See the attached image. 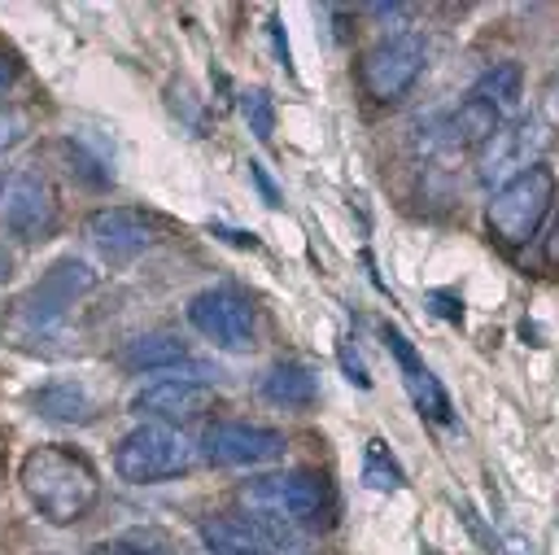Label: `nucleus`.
Masks as SVG:
<instances>
[{
	"label": "nucleus",
	"mask_w": 559,
	"mask_h": 555,
	"mask_svg": "<svg viewBox=\"0 0 559 555\" xmlns=\"http://www.w3.org/2000/svg\"><path fill=\"white\" fill-rule=\"evenodd\" d=\"M336 358H341V371H345V380H354L358 389H371V376H367V363L358 358V350H354L349 341H341V345H336Z\"/></svg>",
	"instance_id": "24"
},
{
	"label": "nucleus",
	"mask_w": 559,
	"mask_h": 555,
	"mask_svg": "<svg viewBox=\"0 0 559 555\" xmlns=\"http://www.w3.org/2000/svg\"><path fill=\"white\" fill-rule=\"evenodd\" d=\"M546 262L559 267V219H555V232H550V240H546Z\"/></svg>",
	"instance_id": "31"
},
{
	"label": "nucleus",
	"mask_w": 559,
	"mask_h": 555,
	"mask_svg": "<svg viewBox=\"0 0 559 555\" xmlns=\"http://www.w3.org/2000/svg\"><path fill=\"white\" fill-rule=\"evenodd\" d=\"M428 302H432L437 315H445V319H454V323L463 319V302H459L454 293H428Z\"/></svg>",
	"instance_id": "26"
},
{
	"label": "nucleus",
	"mask_w": 559,
	"mask_h": 555,
	"mask_svg": "<svg viewBox=\"0 0 559 555\" xmlns=\"http://www.w3.org/2000/svg\"><path fill=\"white\" fill-rule=\"evenodd\" d=\"M192 463H197V446L170 424H140L114 450V468L131 485H153V481L183 476Z\"/></svg>",
	"instance_id": "5"
},
{
	"label": "nucleus",
	"mask_w": 559,
	"mask_h": 555,
	"mask_svg": "<svg viewBox=\"0 0 559 555\" xmlns=\"http://www.w3.org/2000/svg\"><path fill=\"white\" fill-rule=\"evenodd\" d=\"M249 175L258 179V188H262V197H266V205H280V192H275V184L266 179V170H262L258 162H249Z\"/></svg>",
	"instance_id": "28"
},
{
	"label": "nucleus",
	"mask_w": 559,
	"mask_h": 555,
	"mask_svg": "<svg viewBox=\"0 0 559 555\" xmlns=\"http://www.w3.org/2000/svg\"><path fill=\"white\" fill-rule=\"evenodd\" d=\"M271 39H275V52H280V61L293 70V61H288V39H284V31H280V17H271Z\"/></svg>",
	"instance_id": "29"
},
{
	"label": "nucleus",
	"mask_w": 559,
	"mask_h": 555,
	"mask_svg": "<svg viewBox=\"0 0 559 555\" xmlns=\"http://www.w3.org/2000/svg\"><path fill=\"white\" fill-rule=\"evenodd\" d=\"M4 227L17 240H44L57 227V188L39 166H26L4 188Z\"/></svg>",
	"instance_id": "11"
},
{
	"label": "nucleus",
	"mask_w": 559,
	"mask_h": 555,
	"mask_svg": "<svg viewBox=\"0 0 559 555\" xmlns=\"http://www.w3.org/2000/svg\"><path fill=\"white\" fill-rule=\"evenodd\" d=\"M367 13L380 17V22H393V17H402L406 9H402V4H367Z\"/></svg>",
	"instance_id": "30"
},
{
	"label": "nucleus",
	"mask_w": 559,
	"mask_h": 555,
	"mask_svg": "<svg viewBox=\"0 0 559 555\" xmlns=\"http://www.w3.org/2000/svg\"><path fill=\"white\" fill-rule=\"evenodd\" d=\"M96 288V271L83 262V258H61L44 271V280L35 288H26L22 297L9 302L4 310V341L13 350H26V354H57L66 341V315L70 306Z\"/></svg>",
	"instance_id": "1"
},
{
	"label": "nucleus",
	"mask_w": 559,
	"mask_h": 555,
	"mask_svg": "<svg viewBox=\"0 0 559 555\" xmlns=\"http://www.w3.org/2000/svg\"><path fill=\"white\" fill-rule=\"evenodd\" d=\"M131 406H135L140 415H153V424L179 428V424H192V420L210 415V411L218 406V393H214L210 385H201V380L162 376V380L144 385V389L131 398Z\"/></svg>",
	"instance_id": "13"
},
{
	"label": "nucleus",
	"mask_w": 559,
	"mask_h": 555,
	"mask_svg": "<svg viewBox=\"0 0 559 555\" xmlns=\"http://www.w3.org/2000/svg\"><path fill=\"white\" fill-rule=\"evenodd\" d=\"M0 481H4V441H0Z\"/></svg>",
	"instance_id": "34"
},
{
	"label": "nucleus",
	"mask_w": 559,
	"mask_h": 555,
	"mask_svg": "<svg viewBox=\"0 0 559 555\" xmlns=\"http://www.w3.org/2000/svg\"><path fill=\"white\" fill-rule=\"evenodd\" d=\"M284 433L266 424H245V420H218L201 433V454L214 468H258L284 454Z\"/></svg>",
	"instance_id": "10"
},
{
	"label": "nucleus",
	"mask_w": 559,
	"mask_h": 555,
	"mask_svg": "<svg viewBox=\"0 0 559 555\" xmlns=\"http://www.w3.org/2000/svg\"><path fill=\"white\" fill-rule=\"evenodd\" d=\"M262 398H266L271 406L306 411V406H314V398H319V376H314V367H306V363H297V358H284V363H275V367L262 376Z\"/></svg>",
	"instance_id": "17"
},
{
	"label": "nucleus",
	"mask_w": 559,
	"mask_h": 555,
	"mask_svg": "<svg viewBox=\"0 0 559 555\" xmlns=\"http://www.w3.org/2000/svg\"><path fill=\"white\" fill-rule=\"evenodd\" d=\"M9 275H13V253H9L4 245H0V284H4Z\"/></svg>",
	"instance_id": "32"
},
{
	"label": "nucleus",
	"mask_w": 559,
	"mask_h": 555,
	"mask_svg": "<svg viewBox=\"0 0 559 555\" xmlns=\"http://www.w3.org/2000/svg\"><path fill=\"white\" fill-rule=\"evenodd\" d=\"M17 74H22V61H17L9 48H0V92H4V87H13V83H17Z\"/></svg>",
	"instance_id": "27"
},
{
	"label": "nucleus",
	"mask_w": 559,
	"mask_h": 555,
	"mask_svg": "<svg viewBox=\"0 0 559 555\" xmlns=\"http://www.w3.org/2000/svg\"><path fill=\"white\" fill-rule=\"evenodd\" d=\"M240 503L249 507V516H266L280 520L288 529H306V524H323L332 511V485L323 472L310 468H293V472H275V476H258L240 489Z\"/></svg>",
	"instance_id": "3"
},
{
	"label": "nucleus",
	"mask_w": 559,
	"mask_h": 555,
	"mask_svg": "<svg viewBox=\"0 0 559 555\" xmlns=\"http://www.w3.org/2000/svg\"><path fill=\"white\" fill-rule=\"evenodd\" d=\"M362 485L376 489V494L402 489V468H397V459L389 454V446L380 437H371L367 450H362Z\"/></svg>",
	"instance_id": "20"
},
{
	"label": "nucleus",
	"mask_w": 559,
	"mask_h": 555,
	"mask_svg": "<svg viewBox=\"0 0 559 555\" xmlns=\"http://www.w3.org/2000/svg\"><path fill=\"white\" fill-rule=\"evenodd\" d=\"M201 542L210 555H297L301 551V533L266 516L201 520Z\"/></svg>",
	"instance_id": "9"
},
{
	"label": "nucleus",
	"mask_w": 559,
	"mask_h": 555,
	"mask_svg": "<svg viewBox=\"0 0 559 555\" xmlns=\"http://www.w3.org/2000/svg\"><path fill=\"white\" fill-rule=\"evenodd\" d=\"M240 114H245V122H249V131L258 140H271V131H275V101H271L266 87L240 92Z\"/></svg>",
	"instance_id": "22"
},
{
	"label": "nucleus",
	"mask_w": 559,
	"mask_h": 555,
	"mask_svg": "<svg viewBox=\"0 0 559 555\" xmlns=\"http://www.w3.org/2000/svg\"><path fill=\"white\" fill-rule=\"evenodd\" d=\"M555 170L550 166H528L524 175H515V179H507L502 188H493L489 192V201H485V219H489V227H493V236L502 240V245H528L533 236H537V227H542V219H546V210L555 205Z\"/></svg>",
	"instance_id": "4"
},
{
	"label": "nucleus",
	"mask_w": 559,
	"mask_h": 555,
	"mask_svg": "<svg viewBox=\"0 0 559 555\" xmlns=\"http://www.w3.org/2000/svg\"><path fill=\"white\" fill-rule=\"evenodd\" d=\"M502 127V114L493 105H485L480 96H467L459 101L445 118H441V135H445V149H480L493 131Z\"/></svg>",
	"instance_id": "16"
},
{
	"label": "nucleus",
	"mask_w": 559,
	"mask_h": 555,
	"mask_svg": "<svg viewBox=\"0 0 559 555\" xmlns=\"http://www.w3.org/2000/svg\"><path fill=\"white\" fill-rule=\"evenodd\" d=\"M4 188H9V175H4V170H0V197H4Z\"/></svg>",
	"instance_id": "33"
},
{
	"label": "nucleus",
	"mask_w": 559,
	"mask_h": 555,
	"mask_svg": "<svg viewBox=\"0 0 559 555\" xmlns=\"http://www.w3.org/2000/svg\"><path fill=\"white\" fill-rule=\"evenodd\" d=\"M118 363L127 371H175L179 380H192V376H210V367L201 358H192L188 341H179L175 332H144L135 341H127L118 350Z\"/></svg>",
	"instance_id": "15"
},
{
	"label": "nucleus",
	"mask_w": 559,
	"mask_h": 555,
	"mask_svg": "<svg viewBox=\"0 0 559 555\" xmlns=\"http://www.w3.org/2000/svg\"><path fill=\"white\" fill-rule=\"evenodd\" d=\"M428 555H432V551H428Z\"/></svg>",
	"instance_id": "35"
},
{
	"label": "nucleus",
	"mask_w": 559,
	"mask_h": 555,
	"mask_svg": "<svg viewBox=\"0 0 559 555\" xmlns=\"http://www.w3.org/2000/svg\"><path fill=\"white\" fill-rule=\"evenodd\" d=\"M57 149H61V157L70 162V175H74L79 184H87V188H109V184H114V170H109L96 153H87L79 140H61Z\"/></svg>",
	"instance_id": "21"
},
{
	"label": "nucleus",
	"mask_w": 559,
	"mask_h": 555,
	"mask_svg": "<svg viewBox=\"0 0 559 555\" xmlns=\"http://www.w3.org/2000/svg\"><path fill=\"white\" fill-rule=\"evenodd\" d=\"M26 131H31V118H26L22 109L4 105V109H0V153H9L13 144H22V140H26Z\"/></svg>",
	"instance_id": "23"
},
{
	"label": "nucleus",
	"mask_w": 559,
	"mask_h": 555,
	"mask_svg": "<svg viewBox=\"0 0 559 555\" xmlns=\"http://www.w3.org/2000/svg\"><path fill=\"white\" fill-rule=\"evenodd\" d=\"M17 481L31 498V507L48 524H79L100 498V476H96L92 459L74 446H61V441L31 446Z\"/></svg>",
	"instance_id": "2"
},
{
	"label": "nucleus",
	"mask_w": 559,
	"mask_h": 555,
	"mask_svg": "<svg viewBox=\"0 0 559 555\" xmlns=\"http://www.w3.org/2000/svg\"><path fill=\"white\" fill-rule=\"evenodd\" d=\"M472 96H480L485 105H493L498 114H507V109H515L520 96H524V70H520L515 61H498V66H489V70L480 74V83H476Z\"/></svg>",
	"instance_id": "19"
},
{
	"label": "nucleus",
	"mask_w": 559,
	"mask_h": 555,
	"mask_svg": "<svg viewBox=\"0 0 559 555\" xmlns=\"http://www.w3.org/2000/svg\"><path fill=\"white\" fill-rule=\"evenodd\" d=\"M188 323L214 345V350H227V354H249L258 345V315H253V302L240 293V288H205L188 302Z\"/></svg>",
	"instance_id": "6"
},
{
	"label": "nucleus",
	"mask_w": 559,
	"mask_h": 555,
	"mask_svg": "<svg viewBox=\"0 0 559 555\" xmlns=\"http://www.w3.org/2000/svg\"><path fill=\"white\" fill-rule=\"evenodd\" d=\"M87 236L105 258H135L162 240V223L135 205H105L87 214Z\"/></svg>",
	"instance_id": "12"
},
{
	"label": "nucleus",
	"mask_w": 559,
	"mask_h": 555,
	"mask_svg": "<svg viewBox=\"0 0 559 555\" xmlns=\"http://www.w3.org/2000/svg\"><path fill=\"white\" fill-rule=\"evenodd\" d=\"M424 74V39L411 35V31H397V35H384L380 44H371L358 61V83L371 101L389 105V101H402L415 79Z\"/></svg>",
	"instance_id": "7"
},
{
	"label": "nucleus",
	"mask_w": 559,
	"mask_h": 555,
	"mask_svg": "<svg viewBox=\"0 0 559 555\" xmlns=\"http://www.w3.org/2000/svg\"><path fill=\"white\" fill-rule=\"evenodd\" d=\"M87 555H157V551H148L144 542H131V538H114V542H100V546H92Z\"/></svg>",
	"instance_id": "25"
},
{
	"label": "nucleus",
	"mask_w": 559,
	"mask_h": 555,
	"mask_svg": "<svg viewBox=\"0 0 559 555\" xmlns=\"http://www.w3.org/2000/svg\"><path fill=\"white\" fill-rule=\"evenodd\" d=\"M546 144H550V127L542 118H515V122L498 127L480 144V153H476V179L485 188H502L507 179H515L528 166H537L542 153H546Z\"/></svg>",
	"instance_id": "8"
},
{
	"label": "nucleus",
	"mask_w": 559,
	"mask_h": 555,
	"mask_svg": "<svg viewBox=\"0 0 559 555\" xmlns=\"http://www.w3.org/2000/svg\"><path fill=\"white\" fill-rule=\"evenodd\" d=\"M384 332V345H389V354L397 358V371H402V380H406V393H411V402L419 406V415L424 420H432V424H454V406H450V393L441 389V380L428 371V363L415 354V345L397 332V328H380Z\"/></svg>",
	"instance_id": "14"
},
{
	"label": "nucleus",
	"mask_w": 559,
	"mask_h": 555,
	"mask_svg": "<svg viewBox=\"0 0 559 555\" xmlns=\"http://www.w3.org/2000/svg\"><path fill=\"white\" fill-rule=\"evenodd\" d=\"M31 402L44 420H57V424H92L100 415V402L87 393L83 380H48Z\"/></svg>",
	"instance_id": "18"
}]
</instances>
